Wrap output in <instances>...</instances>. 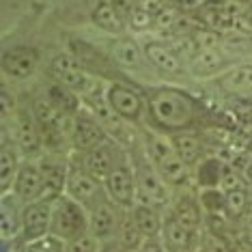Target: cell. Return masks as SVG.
<instances>
[{
	"label": "cell",
	"mask_w": 252,
	"mask_h": 252,
	"mask_svg": "<svg viewBox=\"0 0 252 252\" xmlns=\"http://www.w3.org/2000/svg\"><path fill=\"white\" fill-rule=\"evenodd\" d=\"M147 93V123L159 134L173 136L194 129L205 114V106L190 91L173 84L145 87Z\"/></svg>",
	"instance_id": "cell-1"
},
{
	"label": "cell",
	"mask_w": 252,
	"mask_h": 252,
	"mask_svg": "<svg viewBox=\"0 0 252 252\" xmlns=\"http://www.w3.org/2000/svg\"><path fill=\"white\" fill-rule=\"evenodd\" d=\"M127 151L136 173V203L151 205L156 209H166L173 200V188L162 179V175L151 164L145 145H142V138L136 145H131Z\"/></svg>",
	"instance_id": "cell-2"
},
{
	"label": "cell",
	"mask_w": 252,
	"mask_h": 252,
	"mask_svg": "<svg viewBox=\"0 0 252 252\" xmlns=\"http://www.w3.org/2000/svg\"><path fill=\"white\" fill-rule=\"evenodd\" d=\"M142 145H145L151 164L173 190L186 188L190 183V166L179 158L168 136L159 134L156 129H147L142 134Z\"/></svg>",
	"instance_id": "cell-3"
},
{
	"label": "cell",
	"mask_w": 252,
	"mask_h": 252,
	"mask_svg": "<svg viewBox=\"0 0 252 252\" xmlns=\"http://www.w3.org/2000/svg\"><path fill=\"white\" fill-rule=\"evenodd\" d=\"M65 194L80 203L89 211L95 207L97 203H101L108 194L104 188V181H99L87 170V166L82 162V153L71 151L69 153V173H67V188Z\"/></svg>",
	"instance_id": "cell-4"
},
{
	"label": "cell",
	"mask_w": 252,
	"mask_h": 252,
	"mask_svg": "<svg viewBox=\"0 0 252 252\" xmlns=\"http://www.w3.org/2000/svg\"><path fill=\"white\" fill-rule=\"evenodd\" d=\"M106 99L112 112L129 125L147 121V93L136 82H108Z\"/></svg>",
	"instance_id": "cell-5"
},
{
	"label": "cell",
	"mask_w": 252,
	"mask_h": 252,
	"mask_svg": "<svg viewBox=\"0 0 252 252\" xmlns=\"http://www.w3.org/2000/svg\"><path fill=\"white\" fill-rule=\"evenodd\" d=\"M91 220L89 209L63 194L52 203V224H50V235L63 239V242H71L76 237L89 233Z\"/></svg>",
	"instance_id": "cell-6"
},
{
	"label": "cell",
	"mask_w": 252,
	"mask_h": 252,
	"mask_svg": "<svg viewBox=\"0 0 252 252\" xmlns=\"http://www.w3.org/2000/svg\"><path fill=\"white\" fill-rule=\"evenodd\" d=\"M50 76L54 82L63 84V87L71 89L73 93H78L80 97H87L89 93L99 87L104 80L95 78L91 71L84 69V65L80 63L71 52H59L50 59Z\"/></svg>",
	"instance_id": "cell-7"
},
{
	"label": "cell",
	"mask_w": 252,
	"mask_h": 252,
	"mask_svg": "<svg viewBox=\"0 0 252 252\" xmlns=\"http://www.w3.org/2000/svg\"><path fill=\"white\" fill-rule=\"evenodd\" d=\"M67 52H71L84 65V69L104 82H134L125 76L110 54H104L97 45L84 41V39L69 37L67 39Z\"/></svg>",
	"instance_id": "cell-8"
},
{
	"label": "cell",
	"mask_w": 252,
	"mask_h": 252,
	"mask_svg": "<svg viewBox=\"0 0 252 252\" xmlns=\"http://www.w3.org/2000/svg\"><path fill=\"white\" fill-rule=\"evenodd\" d=\"M32 112L39 123L43 136L45 153H63L65 145L69 142V125L71 121L56 110L48 101V97H35L32 99Z\"/></svg>",
	"instance_id": "cell-9"
},
{
	"label": "cell",
	"mask_w": 252,
	"mask_h": 252,
	"mask_svg": "<svg viewBox=\"0 0 252 252\" xmlns=\"http://www.w3.org/2000/svg\"><path fill=\"white\" fill-rule=\"evenodd\" d=\"M13 140L24 159H41L45 156L43 136L32 112V104H20V110L13 117Z\"/></svg>",
	"instance_id": "cell-10"
},
{
	"label": "cell",
	"mask_w": 252,
	"mask_h": 252,
	"mask_svg": "<svg viewBox=\"0 0 252 252\" xmlns=\"http://www.w3.org/2000/svg\"><path fill=\"white\" fill-rule=\"evenodd\" d=\"M108 138H110V136H108L106 127L101 125V121L89 110V108H82V110L71 119V125H69L71 151L87 153Z\"/></svg>",
	"instance_id": "cell-11"
},
{
	"label": "cell",
	"mask_w": 252,
	"mask_h": 252,
	"mask_svg": "<svg viewBox=\"0 0 252 252\" xmlns=\"http://www.w3.org/2000/svg\"><path fill=\"white\" fill-rule=\"evenodd\" d=\"M127 158H129L127 147H123L121 142L114 138H108L101 145H97L95 149L82 153V162L87 166V170L93 177H97L99 181H106V177Z\"/></svg>",
	"instance_id": "cell-12"
},
{
	"label": "cell",
	"mask_w": 252,
	"mask_h": 252,
	"mask_svg": "<svg viewBox=\"0 0 252 252\" xmlns=\"http://www.w3.org/2000/svg\"><path fill=\"white\" fill-rule=\"evenodd\" d=\"M106 194L112 203H117L123 209H131L136 205V173L131 159L127 158L121 162L104 181Z\"/></svg>",
	"instance_id": "cell-13"
},
{
	"label": "cell",
	"mask_w": 252,
	"mask_h": 252,
	"mask_svg": "<svg viewBox=\"0 0 252 252\" xmlns=\"http://www.w3.org/2000/svg\"><path fill=\"white\" fill-rule=\"evenodd\" d=\"M43 175V198L54 200L65 194L67 173H69V153H45L39 159Z\"/></svg>",
	"instance_id": "cell-14"
},
{
	"label": "cell",
	"mask_w": 252,
	"mask_h": 252,
	"mask_svg": "<svg viewBox=\"0 0 252 252\" xmlns=\"http://www.w3.org/2000/svg\"><path fill=\"white\" fill-rule=\"evenodd\" d=\"M125 209L119 207L117 203H112L110 198H104L101 203H97L93 209L89 211V233L93 235L99 242H108V239H117L119 235V226H121Z\"/></svg>",
	"instance_id": "cell-15"
},
{
	"label": "cell",
	"mask_w": 252,
	"mask_h": 252,
	"mask_svg": "<svg viewBox=\"0 0 252 252\" xmlns=\"http://www.w3.org/2000/svg\"><path fill=\"white\" fill-rule=\"evenodd\" d=\"M108 50H110V56L114 59V63H117L123 71L145 73L151 69V65L147 63L145 50H142V43L131 35L114 37L110 45H108Z\"/></svg>",
	"instance_id": "cell-16"
},
{
	"label": "cell",
	"mask_w": 252,
	"mask_h": 252,
	"mask_svg": "<svg viewBox=\"0 0 252 252\" xmlns=\"http://www.w3.org/2000/svg\"><path fill=\"white\" fill-rule=\"evenodd\" d=\"M175 192L177 194H173L168 211L186 228H190V231H194V233H200L203 222H205V211H203V205H200L198 194H194L190 190V186L179 188V190H175Z\"/></svg>",
	"instance_id": "cell-17"
},
{
	"label": "cell",
	"mask_w": 252,
	"mask_h": 252,
	"mask_svg": "<svg viewBox=\"0 0 252 252\" xmlns=\"http://www.w3.org/2000/svg\"><path fill=\"white\" fill-rule=\"evenodd\" d=\"M142 50H145L147 63L151 65V69L166 73V76H181L183 71H188L179 52H177L173 45L159 41V39H147V41H142Z\"/></svg>",
	"instance_id": "cell-18"
},
{
	"label": "cell",
	"mask_w": 252,
	"mask_h": 252,
	"mask_svg": "<svg viewBox=\"0 0 252 252\" xmlns=\"http://www.w3.org/2000/svg\"><path fill=\"white\" fill-rule=\"evenodd\" d=\"M50 224H52V200H32L24 205L22 211V237L28 244L50 235Z\"/></svg>",
	"instance_id": "cell-19"
},
{
	"label": "cell",
	"mask_w": 252,
	"mask_h": 252,
	"mask_svg": "<svg viewBox=\"0 0 252 252\" xmlns=\"http://www.w3.org/2000/svg\"><path fill=\"white\" fill-rule=\"evenodd\" d=\"M231 67H233V59L226 56V50H222V45L211 50H194L190 61H188V71L200 80L203 78L216 80Z\"/></svg>",
	"instance_id": "cell-20"
},
{
	"label": "cell",
	"mask_w": 252,
	"mask_h": 252,
	"mask_svg": "<svg viewBox=\"0 0 252 252\" xmlns=\"http://www.w3.org/2000/svg\"><path fill=\"white\" fill-rule=\"evenodd\" d=\"M39 67V52L32 45H13L2 52V71L11 80H28Z\"/></svg>",
	"instance_id": "cell-21"
},
{
	"label": "cell",
	"mask_w": 252,
	"mask_h": 252,
	"mask_svg": "<svg viewBox=\"0 0 252 252\" xmlns=\"http://www.w3.org/2000/svg\"><path fill=\"white\" fill-rule=\"evenodd\" d=\"M11 192L24 205L43 198V175H41L39 159H24V162H22Z\"/></svg>",
	"instance_id": "cell-22"
},
{
	"label": "cell",
	"mask_w": 252,
	"mask_h": 252,
	"mask_svg": "<svg viewBox=\"0 0 252 252\" xmlns=\"http://www.w3.org/2000/svg\"><path fill=\"white\" fill-rule=\"evenodd\" d=\"M22 162L24 158H22L13 136H9L7 129H2V138H0V192L2 194H9L13 190Z\"/></svg>",
	"instance_id": "cell-23"
},
{
	"label": "cell",
	"mask_w": 252,
	"mask_h": 252,
	"mask_svg": "<svg viewBox=\"0 0 252 252\" xmlns=\"http://www.w3.org/2000/svg\"><path fill=\"white\" fill-rule=\"evenodd\" d=\"M22 211H24V203L13 192L2 194L0 198V242L2 244L22 235Z\"/></svg>",
	"instance_id": "cell-24"
},
{
	"label": "cell",
	"mask_w": 252,
	"mask_h": 252,
	"mask_svg": "<svg viewBox=\"0 0 252 252\" xmlns=\"http://www.w3.org/2000/svg\"><path fill=\"white\" fill-rule=\"evenodd\" d=\"M159 237L164 239V244L168 246L170 252H179V250H190L194 248L200 239H198V233L190 231L181 224L177 218L170 214H164V224H162V235Z\"/></svg>",
	"instance_id": "cell-25"
},
{
	"label": "cell",
	"mask_w": 252,
	"mask_h": 252,
	"mask_svg": "<svg viewBox=\"0 0 252 252\" xmlns=\"http://www.w3.org/2000/svg\"><path fill=\"white\" fill-rule=\"evenodd\" d=\"M214 84L228 95H252V63H239L214 80Z\"/></svg>",
	"instance_id": "cell-26"
},
{
	"label": "cell",
	"mask_w": 252,
	"mask_h": 252,
	"mask_svg": "<svg viewBox=\"0 0 252 252\" xmlns=\"http://www.w3.org/2000/svg\"><path fill=\"white\" fill-rule=\"evenodd\" d=\"M170 142H173L175 151L179 153V158L186 162L190 168H194L200 159L205 156V145H203V138L198 136V131L194 129H188V131H179V134H173L168 136Z\"/></svg>",
	"instance_id": "cell-27"
},
{
	"label": "cell",
	"mask_w": 252,
	"mask_h": 252,
	"mask_svg": "<svg viewBox=\"0 0 252 252\" xmlns=\"http://www.w3.org/2000/svg\"><path fill=\"white\" fill-rule=\"evenodd\" d=\"M45 97H48L50 104H52L56 110L63 114V117L69 119V121L84 108L82 97H80L78 93H73L71 89L63 87V84H59V82H52V84H50L48 91H45Z\"/></svg>",
	"instance_id": "cell-28"
},
{
	"label": "cell",
	"mask_w": 252,
	"mask_h": 252,
	"mask_svg": "<svg viewBox=\"0 0 252 252\" xmlns=\"http://www.w3.org/2000/svg\"><path fill=\"white\" fill-rule=\"evenodd\" d=\"M226 164L216 156H207L194 166V181H196L198 190H211V188H220L222 175H224Z\"/></svg>",
	"instance_id": "cell-29"
},
{
	"label": "cell",
	"mask_w": 252,
	"mask_h": 252,
	"mask_svg": "<svg viewBox=\"0 0 252 252\" xmlns=\"http://www.w3.org/2000/svg\"><path fill=\"white\" fill-rule=\"evenodd\" d=\"M91 20L93 24L99 28V31L108 32L112 37H121L127 31V24H125L123 15L117 11V7H112L110 2H99L91 13Z\"/></svg>",
	"instance_id": "cell-30"
},
{
	"label": "cell",
	"mask_w": 252,
	"mask_h": 252,
	"mask_svg": "<svg viewBox=\"0 0 252 252\" xmlns=\"http://www.w3.org/2000/svg\"><path fill=\"white\" fill-rule=\"evenodd\" d=\"M131 216H134V222L138 224L140 233L147 237H159L162 235V224H164V216L162 209H156L151 205H140L136 203L131 207Z\"/></svg>",
	"instance_id": "cell-31"
},
{
	"label": "cell",
	"mask_w": 252,
	"mask_h": 252,
	"mask_svg": "<svg viewBox=\"0 0 252 252\" xmlns=\"http://www.w3.org/2000/svg\"><path fill=\"white\" fill-rule=\"evenodd\" d=\"M117 239L121 242V246L127 252H138L142 242H145V235L140 233L138 224L134 222V216H131V209H125L121 226H119V235Z\"/></svg>",
	"instance_id": "cell-32"
},
{
	"label": "cell",
	"mask_w": 252,
	"mask_h": 252,
	"mask_svg": "<svg viewBox=\"0 0 252 252\" xmlns=\"http://www.w3.org/2000/svg\"><path fill=\"white\" fill-rule=\"evenodd\" d=\"M203 211L209 218H231L226 209V194L220 188H211V190H200L198 192Z\"/></svg>",
	"instance_id": "cell-33"
},
{
	"label": "cell",
	"mask_w": 252,
	"mask_h": 252,
	"mask_svg": "<svg viewBox=\"0 0 252 252\" xmlns=\"http://www.w3.org/2000/svg\"><path fill=\"white\" fill-rule=\"evenodd\" d=\"M250 207V194L248 190H233L226 192V209L231 218H242Z\"/></svg>",
	"instance_id": "cell-34"
},
{
	"label": "cell",
	"mask_w": 252,
	"mask_h": 252,
	"mask_svg": "<svg viewBox=\"0 0 252 252\" xmlns=\"http://www.w3.org/2000/svg\"><path fill=\"white\" fill-rule=\"evenodd\" d=\"M248 179L246 175H242L237 168L233 166H226L224 168V175H222V183H220V190L222 192H233V190H248Z\"/></svg>",
	"instance_id": "cell-35"
},
{
	"label": "cell",
	"mask_w": 252,
	"mask_h": 252,
	"mask_svg": "<svg viewBox=\"0 0 252 252\" xmlns=\"http://www.w3.org/2000/svg\"><path fill=\"white\" fill-rule=\"evenodd\" d=\"M125 24H127L131 31L145 32V31H149V28H151V24H153V15L149 13L147 9H142V7H131L129 13L125 15Z\"/></svg>",
	"instance_id": "cell-36"
},
{
	"label": "cell",
	"mask_w": 252,
	"mask_h": 252,
	"mask_svg": "<svg viewBox=\"0 0 252 252\" xmlns=\"http://www.w3.org/2000/svg\"><path fill=\"white\" fill-rule=\"evenodd\" d=\"M18 110H20L18 97L11 93L7 84H2V87H0V117H2V123L13 121V117Z\"/></svg>",
	"instance_id": "cell-37"
},
{
	"label": "cell",
	"mask_w": 252,
	"mask_h": 252,
	"mask_svg": "<svg viewBox=\"0 0 252 252\" xmlns=\"http://www.w3.org/2000/svg\"><path fill=\"white\" fill-rule=\"evenodd\" d=\"M99 246H101L99 239H95L91 233H87L82 237L65 242V252H99Z\"/></svg>",
	"instance_id": "cell-38"
},
{
	"label": "cell",
	"mask_w": 252,
	"mask_h": 252,
	"mask_svg": "<svg viewBox=\"0 0 252 252\" xmlns=\"http://www.w3.org/2000/svg\"><path fill=\"white\" fill-rule=\"evenodd\" d=\"M28 252H65V242L54 235H45L28 244Z\"/></svg>",
	"instance_id": "cell-39"
},
{
	"label": "cell",
	"mask_w": 252,
	"mask_h": 252,
	"mask_svg": "<svg viewBox=\"0 0 252 252\" xmlns=\"http://www.w3.org/2000/svg\"><path fill=\"white\" fill-rule=\"evenodd\" d=\"M203 246L207 252H231V248L226 246V242L216 233H207L203 239Z\"/></svg>",
	"instance_id": "cell-40"
},
{
	"label": "cell",
	"mask_w": 252,
	"mask_h": 252,
	"mask_svg": "<svg viewBox=\"0 0 252 252\" xmlns=\"http://www.w3.org/2000/svg\"><path fill=\"white\" fill-rule=\"evenodd\" d=\"M138 252H170L162 237H147Z\"/></svg>",
	"instance_id": "cell-41"
},
{
	"label": "cell",
	"mask_w": 252,
	"mask_h": 252,
	"mask_svg": "<svg viewBox=\"0 0 252 252\" xmlns=\"http://www.w3.org/2000/svg\"><path fill=\"white\" fill-rule=\"evenodd\" d=\"M2 252H28V242L20 235V237L2 244Z\"/></svg>",
	"instance_id": "cell-42"
},
{
	"label": "cell",
	"mask_w": 252,
	"mask_h": 252,
	"mask_svg": "<svg viewBox=\"0 0 252 252\" xmlns=\"http://www.w3.org/2000/svg\"><path fill=\"white\" fill-rule=\"evenodd\" d=\"M99 252H127V250L123 248L119 239H108V242H101Z\"/></svg>",
	"instance_id": "cell-43"
},
{
	"label": "cell",
	"mask_w": 252,
	"mask_h": 252,
	"mask_svg": "<svg viewBox=\"0 0 252 252\" xmlns=\"http://www.w3.org/2000/svg\"><path fill=\"white\" fill-rule=\"evenodd\" d=\"M246 179H248V183L252 186V162L248 164V168H246Z\"/></svg>",
	"instance_id": "cell-44"
}]
</instances>
